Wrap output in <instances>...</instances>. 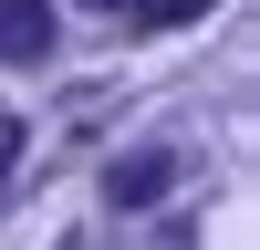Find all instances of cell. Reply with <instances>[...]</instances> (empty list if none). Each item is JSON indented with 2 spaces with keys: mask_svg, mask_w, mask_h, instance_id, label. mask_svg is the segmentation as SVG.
<instances>
[{
  "mask_svg": "<svg viewBox=\"0 0 260 250\" xmlns=\"http://www.w3.org/2000/svg\"><path fill=\"white\" fill-rule=\"evenodd\" d=\"M52 42H62L52 0H0V63H42Z\"/></svg>",
  "mask_w": 260,
  "mask_h": 250,
  "instance_id": "obj_1",
  "label": "cell"
},
{
  "mask_svg": "<svg viewBox=\"0 0 260 250\" xmlns=\"http://www.w3.org/2000/svg\"><path fill=\"white\" fill-rule=\"evenodd\" d=\"M167 177H177V157H125V167H115V198H125V208H146Z\"/></svg>",
  "mask_w": 260,
  "mask_h": 250,
  "instance_id": "obj_2",
  "label": "cell"
},
{
  "mask_svg": "<svg viewBox=\"0 0 260 250\" xmlns=\"http://www.w3.org/2000/svg\"><path fill=\"white\" fill-rule=\"evenodd\" d=\"M125 11H136V21H156V32H167V21H198L208 0H125Z\"/></svg>",
  "mask_w": 260,
  "mask_h": 250,
  "instance_id": "obj_3",
  "label": "cell"
}]
</instances>
